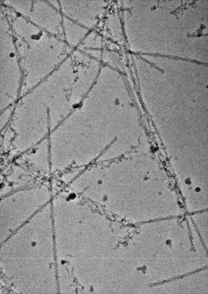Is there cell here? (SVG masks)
<instances>
[{"instance_id":"6da1fadb","label":"cell","mask_w":208,"mask_h":294,"mask_svg":"<svg viewBox=\"0 0 208 294\" xmlns=\"http://www.w3.org/2000/svg\"><path fill=\"white\" fill-rule=\"evenodd\" d=\"M62 5L66 17L89 30L102 16L107 4L103 1H67Z\"/></svg>"},{"instance_id":"52a82bcc","label":"cell","mask_w":208,"mask_h":294,"mask_svg":"<svg viewBox=\"0 0 208 294\" xmlns=\"http://www.w3.org/2000/svg\"><path fill=\"white\" fill-rule=\"evenodd\" d=\"M36 242H33V243H32V246H35V245H36Z\"/></svg>"},{"instance_id":"5b68a950","label":"cell","mask_w":208,"mask_h":294,"mask_svg":"<svg viewBox=\"0 0 208 294\" xmlns=\"http://www.w3.org/2000/svg\"><path fill=\"white\" fill-rule=\"evenodd\" d=\"M81 51L95 59L101 57L103 53V51L100 49H89Z\"/></svg>"},{"instance_id":"3957f363","label":"cell","mask_w":208,"mask_h":294,"mask_svg":"<svg viewBox=\"0 0 208 294\" xmlns=\"http://www.w3.org/2000/svg\"><path fill=\"white\" fill-rule=\"evenodd\" d=\"M103 44L101 36L95 31H89L76 49L81 51L89 49H100Z\"/></svg>"},{"instance_id":"ba28073f","label":"cell","mask_w":208,"mask_h":294,"mask_svg":"<svg viewBox=\"0 0 208 294\" xmlns=\"http://www.w3.org/2000/svg\"><path fill=\"white\" fill-rule=\"evenodd\" d=\"M14 54L13 53H11L10 54V56H11L13 57V56H14Z\"/></svg>"},{"instance_id":"8992f818","label":"cell","mask_w":208,"mask_h":294,"mask_svg":"<svg viewBox=\"0 0 208 294\" xmlns=\"http://www.w3.org/2000/svg\"><path fill=\"white\" fill-rule=\"evenodd\" d=\"M166 243H167V244H168V245H169V244H171V240H170V241H169V240H168L167 241H166Z\"/></svg>"},{"instance_id":"277c9868","label":"cell","mask_w":208,"mask_h":294,"mask_svg":"<svg viewBox=\"0 0 208 294\" xmlns=\"http://www.w3.org/2000/svg\"><path fill=\"white\" fill-rule=\"evenodd\" d=\"M207 268L208 266H206L201 268H199L196 270H195L193 271L189 272L187 273H186L185 274H183L180 276H179L177 277H174L169 278L168 279L164 280L161 282H159L155 283H153L152 284H150L149 285V286L150 287H153V286H156L160 285H162L163 284H164L165 283H167L168 282L174 281L176 280H177L179 279H181L184 278L185 277L189 276L190 275L195 274L201 271L205 270L207 269Z\"/></svg>"},{"instance_id":"7a4b0ae2","label":"cell","mask_w":208,"mask_h":294,"mask_svg":"<svg viewBox=\"0 0 208 294\" xmlns=\"http://www.w3.org/2000/svg\"><path fill=\"white\" fill-rule=\"evenodd\" d=\"M64 27L67 45L72 49L78 47L90 31L66 17L64 20Z\"/></svg>"}]
</instances>
